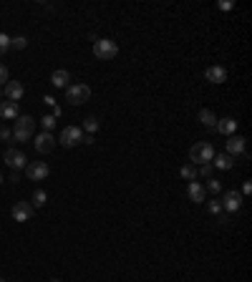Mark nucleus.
I'll list each match as a JSON object with an SVG mask.
<instances>
[{"label": "nucleus", "instance_id": "4be33fe9", "mask_svg": "<svg viewBox=\"0 0 252 282\" xmlns=\"http://www.w3.org/2000/svg\"><path fill=\"white\" fill-rule=\"evenodd\" d=\"M81 131H86V134H94V131H98V121L91 116V119H86L83 121V126H81Z\"/></svg>", "mask_w": 252, "mask_h": 282}, {"label": "nucleus", "instance_id": "4468645a", "mask_svg": "<svg viewBox=\"0 0 252 282\" xmlns=\"http://www.w3.org/2000/svg\"><path fill=\"white\" fill-rule=\"evenodd\" d=\"M204 78H207L209 83H224V81H227V71H224L222 66H209V68L204 71Z\"/></svg>", "mask_w": 252, "mask_h": 282}, {"label": "nucleus", "instance_id": "39448f33", "mask_svg": "<svg viewBox=\"0 0 252 282\" xmlns=\"http://www.w3.org/2000/svg\"><path fill=\"white\" fill-rule=\"evenodd\" d=\"M51 174V169L46 161H28L26 164V177L33 179V182H40V179H46Z\"/></svg>", "mask_w": 252, "mask_h": 282}, {"label": "nucleus", "instance_id": "bb28decb", "mask_svg": "<svg viewBox=\"0 0 252 282\" xmlns=\"http://www.w3.org/2000/svg\"><path fill=\"white\" fill-rule=\"evenodd\" d=\"M40 126H43L46 131H51V128L56 126V116H51V114H48V116H43V119H40Z\"/></svg>", "mask_w": 252, "mask_h": 282}, {"label": "nucleus", "instance_id": "e433bc0d", "mask_svg": "<svg viewBox=\"0 0 252 282\" xmlns=\"http://www.w3.org/2000/svg\"><path fill=\"white\" fill-rule=\"evenodd\" d=\"M51 282H61V280H51Z\"/></svg>", "mask_w": 252, "mask_h": 282}, {"label": "nucleus", "instance_id": "7c9ffc66", "mask_svg": "<svg viewBox=\"0 0 252 282\" xmlns=\"http://www.w3.org/2000/svg\"><path fill=\"white\" fill-rule=\"evenodd\" d=\"M5 83H8V68L0 66V86H5Z\"/></svg>", "mask_w": 252, "mask_h": 282}, {"label": "nucleus", "instance_id": "dca6fc26", "mask_svg": "<svg viewBox=\"0 0 252 282\" xmlns=\"http://www.w3.org/2000/svg\"><path fill=\"white\" fill-rule=\"evenodd\" d=\"M212 166H217V169H222V171H229V169L235 166V157H229V154H215Z\"/></svg>", "mask_w": 252, "mask_h": 282}, {"label": "nucleus", "instance_id": "aec40b11", "mask_svg": "<svg viewBox=\"0 0 252 282\" xmlns=\"http://www.w3.org/2000/svg\"><path fill=\"white\" fill-rule=\"evenodd\" d=\"M15 128H23V131H31V134H33L35 121H33L31 116H18V119H15Z\"/></svg>", "mask_w": 252, "mask_h": 282}, {"label": "nucleus", "instance_id": "f8f14e48", "mask_svg": "<svg viewBox=\"0 0 252 282\" xmlns=\"http://www.w3.org/2000/svg\"><path fill=\"white\" fill-rule=\"evenodd\" d=\"M187 197L192 199V202H197V204H202V202H207V189H204L199 182H189V187H187Z\"/></svg>", "mask_w": 252, "mask_h": 282}, {"label": "nucleus", "instance_id": "1a4fd4ad", "mask_svg": "<svg viewBox=\"0 0 252 282\" xmlns=\"http://www.w3.org/2000/svg\"><path fill=\"white\" fill-rule=\"evenodd\" d=\"M23 94H26V89H23V83H20V81H8L5 89H3V96L8 101H13V103H18L20 98H23Z\"/></svg>", "mask_w": 252, "mask_h": 282}, {"label": "nucleus", "instance_id": "4c0bfd02", "mask_svg": "<svg viewBox=\"0 0 252 282\" xmlns=\"http://www.w3.org/2000/svg\"><path fill=\"white\" fill-rule=\"evenodd\" d=\"M0 282H5V280H3V277H0Z\"/></svg>", "mask_w": 252, "mask_h": 282}, {"label": "nucleus", "instance_id": "5701e85b", "mask_svg": "<svg viewBox=\"0 0 252 282\" xmlns=\"http://www.w3.org/2000/svg\"><path fill=\"white\" fill-rule=\"evenodd\" d=\"M31 131H23V128H13V139L15 141H31Z\"/></svg>", "mask_w": 252, "mask_h": 282}, {"label": "nucleus", "instance_id": "0eeeda50", "mask_svg": "<svg viewBox=\"0 0 252 282\" xmlns=\"http://www.w3.org/2000/svg\"><path fill=\"white\" fill-rule=\"evenodd\" d=\"M3 159H5V164H8L13 171H18V169H26V164H28V159H26V154H23V151H15V149H8L5 154H3Z\"/></svg>", "mask_w": 252, "mask_h": 282}, {"label": "nucleus", "instance_id": "9d476101", "mask_svg": "<svg viewBox=\"0 0 252 282\" xmlns=\"http://www.w3.org/2000/svg\"><path fill=\"white\" fill-rule=\"evenodd\" d=\"M240 207H242V194H240L237 189H229V191H224L222 209H227V212H237Z\"/></svg>", "mask_w": 252, "mask_h": 282}, {"label": "nucleus", "instance_id": "f257e3e1", "mask_svg": "<svg viewBox=\"0 0 252 282\" xmlns=\"http://www.w3.org/2000/svg\"><path fill=\"white\" fill-rule=\"evenodd\" d=\"M189 159H192V164H212L215 146L209 141H197L192 149H189Z\"/></svg>", "mask_w": 252, "mask_h": 282}, {"label": "nucleus", "instance_id": "2eb2a0df", "mask_svg": "<svg viewBox=\"0 0 252 282\" xmlns=\"http://www.w3.org/2000/svg\"><path fill=\"white\" fill-rule=\"evenodd\" d=\"M71 81V73L66 71V68H58V71H53V76H51V83L56 86V89H68V83Z\"/></svg>", "mask_w": 252, "mask_h": 282}, {"label": "nucleus", "instance_id": "c756f323", "mask_svg": "<svg viewBox=\"0 0 252 282\" xmlns=\"http://www.w3.org/2000/svg\"><path fill=\"white\" fill-rule=\"evenodd\" d=\"M0 139H3V141H8V139H13V131H10V128H8V126H0Z\"/></svg>", "mask_w": 252, "mask_h": 282}, {"label": "nucleus", "instance_id": "c85d7f7f", "mask_svg": "<svg viewBox=\"0 0 252 282\" xmlns=\"http://www.w3.org/2000/svg\"><path fill=\"white\" fill-rule=\"evenodd\" d=\"M212 169H215V166H212V164H202V166H199V174H202V177H207V179H209V177H212Z\"/></svg>", "mask_w": 252, "mask_h": 282}, {"label": "nucleus", "instance_id": "f704fd0d", "mask_svg": "<svg viewBox=\"0 0 252 282\" xmlns=\"http://www.w3.org/2000/svg\"><path fill=\"white\" fill-rule=\"evenodd\" d=\"M0 184H3V174H0Z\"/></svg>", "mask_w": 252, "mask_h": 282}, {"label": "nucleus", "instance_id": "9b49d317", "mask_svg": "<svg viewBox=\"0 0 252 282\" xmlns=\"http://www.w3.org/2000/svg\"><path fill=\"white\" fill-rule=\"evenodd\" d=\"M33 217V204L31 202H15L13 204V219L15 222H28Z\"/></svg>", "mask_w": 252, "mask_h": 282}, {"label": "nucleus", "instance_id": "7ed1b4c3", "mask_svg": "<svg viewBox=\"0 0 252 282\" xmlns=\"http://www.w3.org/2000/svg\"><path fill=\"white\" fill-rule=\"evenodd\" d=\"M116 53H119V46L111 38H96L94 40V56L98 61H111V58H116Z\"/></svg>", "mask_w": 252, "mask_h": 282}, {"label": "nucleus", "instance_id": "a878e982", "mask_svg": "<svg viewBox=\"0 0 252 282\" xmlns=\"http://www.w3.org/2000/svg\"><path fill=\"white\" fill-rule=\"evenodd\" d=\"M8 48H10V38H8L5 33H0V56H5Z\"/></svg>", "mask_w": 252, "mask_h": 282}, {"label": "nucleus", "instance_id": "20e7f679", "mask_svg": "<svg viewBox=\"0 0 252 282\" xmlns=\"http://www.w3.org/2000/svg\"><path fill=\"white\" fill-rule=\"evenodd\" d=\"M81 139H83L81 126H66V128L61 131V136H58V144L66 146V149H73L76 144H81Z\"/></svg>", "mask_w": 252, "mask_h": 282}, {"label": "nucleus", "instance_id": "cd10ccee", "mask_svg": "<svg viewBox=\"0 0 252 282\" xmlns=\"http://www.w3.org/2000/svg\"><path fill=\"white\" fill-rule=\"evenodd\" d=\"M207 209H209V214H220L222 212V202H217V199L207 202Z\"/></svg>", "mask_w": 252, "mask_h": 282}, {"label": "nucleus", "instance_id": "f3484780", "mask_svg": "<svg viewBox=\"0 0 252 282\" xmlns=\"http://www.w3.org/2000/svg\"><path fill=\"white\" fill-rule=\"evenodd\" d=\"M0 116L8 119V121L18 119V103H13V101H0Z\"/></svg>", "mask_w": 252, "mask_h": 282}, {"label": "nucleus", "instance_id": "473e14b6", "mask_svg": "<svg viewBox=\"0 0 252 282\" xmlns=\"http://www.w3.org/2000/svg\"><path fill=\"white\" fill-rule=\"evenodd\" d=\"M250 191H252V182H245L242 184V194H250Z\"/></svg>", "mask_w": 252, "mask_h": 282}, {"label": "nucleus", "instance_id": "ddd939ff", "mask_svg": "<svg viewBox=\"0 0 252 282\" xmlns=\"http://www.w3.org/2000/svg\"><path fill=\"white\" fill-rule=\"evenodd\" d=\"M215 131L222 134V136H232L237 131V121L232 116H227V119H217V126H215Z\"/></svg>", "mask_w": 252, "mask_h": 282}, {"label": "nucleus", "instance_id": "b1692460", "mask_svg": "<svg viewBox=\"0 0 252 282\" xmlns=\"http://www.w3.org/2000/svg\"><path fill=\"white\" fill-rule=\"evenodd\" d=\"M10 46H13V48H18V51H23V48L28 46V38H26V35H18V38H10Z\"/></svg>", "mask_w": 252, "mask_h": 282}, {"label": "nucleus", "instance_id": "a211bd4d", "mask_svg": "<svg viewBox=\"0 0 252 282\" xmlns=\"http://www.w3.org/2000/svg\"><path fill=\"white\" fill-rule=\"evenodd\" d=\"M197 119L209 128V131H215V126H217V116H215V111H209V108H202V111L197 114Z\"/></svg>", "mask_w": 252, "mask_h": 282}, {"label": "nucleus", "instance_id": "2f4dec72", "mask_svg": "<svg viewBox=\"0 0 252 282\" xmlns=\"http://www.w3.org/2000/svg\"><path fill=\"white\" fill-rule=\"evenodd\" d=\"M220 10H232V3H229V0H222V3H220Z\"/></svg>", "mask_w": 252, "mask_h": 282}, {"label": "nucleus", "instance_id": "72a5a7b5", "mask_svg": "<svg viewBox=\"0 0 252 282\" xmlns=\"http://www.w3.org/2000/svg\"><path fill=\"white\" fill-rule=\"evenodd\" d=\"M43 101H46V106H51V108H53V106H58V103H56V101H53V96H46V98H43Z\"/></svg>", "mask_w": 252, "mask_h": 282}, {"label": "nucleus", "instance_id": "412c9836", "mask_svg": "<svg viewBox=\"0 0 252 282\" xmlns=\"http://www.w3.org/2000/svg\"><path fill=\"white\" fill-rule=\"evenodd\" d=\"M48 202V194L43 191V189H35V194H33V207L38 209V207H43Z\"/></svg>", "mask_w": 252, "mask_h": 282}, {"label": "nucleus", "instance_id": "6e6552de", "mask_svg": "<svg viewBox=\"0 0 252 282\" xmlns=\"http://www.w3.org/2000/svg\"><path fill=\"white\" fill-rule=\"evenodd\" d=\"M245 146H247V139H245V136H240V134L227 136V154H229V157L245 154Z\"/></svg>", "mask_w": 252, "mask_h": 282}, {"label": "nucleus", "instance_id": "f03ea898", "mask_svg": "<svg viewBox=\"0 0 252 282\" xmlns=\"http://www.w3.org/2000/svg\"><path fill=\"white\" fill-rule=\"evenodd\" d=\"M91 98V86L89 83H71L66 89V101L71 106H81Z\"/></svg>", "mask_w": 252, "mask_h": 282}, {"label": "nucleus", "instance_id": "393cba45", "mask_svg": "<svg viewBox=\"0 0 252 282\" xmlns=\"http://www.w3.org/2000/svg\"><path fill=\"white\" fill-rule=\"evenodd\" d=\"M207 189L212 191V194H220V191H222V182H220V179H215V177H209V182H207Z\"/></svg>", "mask_w": 252, "mask_h": 282}, {"label": "nucleus", "instance_id": "6ab92c4d", "mask_svg": "<svg viewBox=\"0 0 252 282\" xmlns=\"http://www.w3.org/2000/svg\"><path fill=\"white\" fill-rule=\"evenodd\" d=\"M179 174H182V179H187V182H197V166H194V164H184V166L179 169Z\"/></svg>", "mask_w": 252, "mask_h": 282}, {"label": "nucleus", "instance_id": "c9c22d12", "mask_svg": "<svg viewBox=\"0 0 252 282\" xmlns=\"http://www.w3.org/2000/svg\"><path fill=\"white\" fill-rule=\"evenodd\" d=\"M0 98H3V89H0Z\"/></svg>", "mask_w": 252, "mask_h": 282}, {"label": "nucleus", "instance_id": "423d86ee", "mask_svg": "<svg viewBox=\"0 0 252 282\" xmlns=\"http://www.w3.org/2000/svg\"><path fill=\"white\" fill-rule=\"evenodd\" d=\"M35 151L38 154H51V151L56 149V136L51 134V131H43V134H38L35 136Z\"/></svg>", "mask_w": 252, "mask_h": 282}]
</instances>
